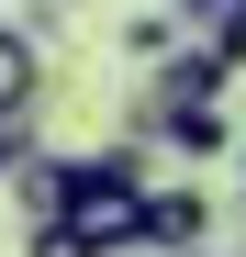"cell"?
Segmentation results:
<instances>
[{"instance_id": "obj_1", "label": "cell", "mask_w": 246, "mask_h": 257, "mask_svg": "<svg viewBox=\"0 0 246 257\" xmlns=\"http://www.w3.org/2000/svg\"><path fill=\"white\" fill-rule=\"evenodd\" d=\"M224 78H235V67H224L213 45H179V56L135 90V112H213V90H224Z\"/></svg>"}, {"instance_id": "obj_2", "label": "cell", "mask_w": 246, "mask_h": 257, "mask_svg": "<svg viewBox=\"0 0 246 257\" xmlns=\"http://www.w3.org/2000/svg\"><path fill=\"white\" fill-rule=\"evenodd\" d=\"M146 246H157V257L213 246V201H201L190 179H157V190H146Z\"/></svg>"}, {"instance_id": "obj_3", "label": "cell", "mask_w": 246, "mask_h": 257, "mask_svg": "<svg viewBox=\"0 0 246 257\" xmlns=\"http://www.w3.org/2000/svg\"><path fill=\"white\" fill-rule=\"evenodd\" d=\"M123 123H135V146H168V157H235L246 146L224 112H123Z\"/></svg>"}, {"instance_id": "obj_4", "label": "cell", "mask_w": 246, "mask_h": 257, "mask_svg": "<svg viewBox=\"0 0 246 257\" xmlns=\"http://www.w3.org/2000/svg\"><path fill=\"white\" fill-rule=\"evenodd\" d=\"M34 101H45V45H34L23 23H0V135L34 123Z\"/></svg>"}, {"instance_id": "obj_5", "label": "cell", "mask_w": 246, "mask_h": 257, "mask_svg": "<svg viewBox=\"0 0 246 257\" xmlns=\"http://www.w3.org/2000/svg\"><path fill=\"white\" fill-rule=\"evenodd\" d=\"M123 56L168 67V56H179V23H168V12H135V23H123Z\"/></svg>"}, {"instance_id": "obj_6", "label": "cell", "mask_w": 246, "mask_h": 257, "mask_svg": "<svg viewBox=\"0 0 246 257\" xmlns=\"http://www.w3.org/2000/svg\"><path fill=\"white\" fill-rule=\"evenodd\" d=\"M224 12H235V0H168V23H179V34L201 23V45H213V34H224Z\"/></svg>"}, {"instance_id": "obj_7", "label": "cell", "mask_w": 246, "mask_h": 257, "mask_svg": "<svg viewBox=\"0 0 246 257\" xmlns=\"http://www.w3.org/2000/svg\"><path fill=\"white\" fill-rule=\"evenodd\" d=\"M78 12H67V0H23V34H34V45H56V34H67Z\"/></svg>"}, {"instance_id": "obj_8", "label": "cell", "mask_w": 246, "mask_h": 257, "mask_svg": "<svg viewBox=\"0 0 246 257\" xmlns=\"http://www.w3.org/2000/svg\"><path fill=\"white\" fill-rule=\"evenodd\" d=\"M34 157H45V146H34V123H12V135H0V179H23Z\"/></svg>"}, {"instance_id": "obj_9", "label": "cell", "mask_w": 246, "mask_h": 257, "mask_svg": "<svg viewBox=\"0 0 246 257\" xmlns=\"http://www.w3.org/2000/svg\"><path fill=\"white\" fill-rule=\"evenodd\" d=\"M34 257H90V246H78L67 224H34Z\"/></svg>"}, {"instance_id": "obj_10", "label": "cell", "mask_w": 246, "mask_h": 257, "mask_svg": "<svg viewBox=\"0 0 246 257\" xmlns=\"http://www.w3.org/2000/svg\"><path fill=\"white\" fill-rule=\"evenodd\" d=\"M190 257H224V246H190Z\"/></svg>"}, {"instance_id": "obj_11", "label": "cell", "mask_w": 246, "mask_h": 257, "mask_svg": "<svg viewBox=\"0 0 246 257\" xmlns=\"http://www.w3.org/2000/svg\"><path fill=\"white\" fill-rule=\"evenodd\" d=\"M235 168H246V146H235Z\"/></svg>"}]
</instances>
